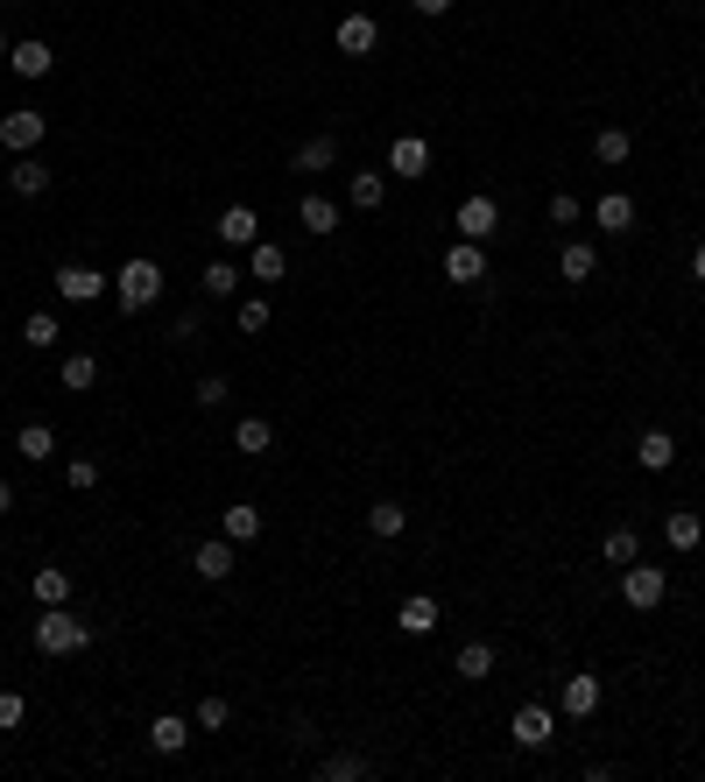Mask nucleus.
Instances as JSON below:
<instances>
[{"label": "nucleus", "mask_w": 705, "mask_h": 782, "mask_svg": "<svg viewBox=\"0 0 705 782\" xmlns=\"http://www.w3.org/2000/svg\"><path fill=\"white\" fill-rule=\"evenodd\" d=\"M409 8L424 14V22H437V14H452V8H459V0H409Z\"/></svg>", "instance_id": "obj_45"}, {"label": "nucleus", "mask_w": 705, "mask_h": 782, "mask_svg": "<svg viewBox=\"0 0 705 782\" xmlns=\"http://www.w3.org/2000/svg\"><path fill=\"white\" fill-rule=\"evenodd\" d=\"M593 226L600 233H635V198H628V190H606L593 205Z\"/></svg>", "instance_id": "obj_19"}, {"label": "nucleus", "mask_w": 705, "mask_h": 782, "mask_svg": "<svg viewBox=\"0 0 705 782\" xmlns=\"http://www.w3.org/2000/svg\"><path fill=\"white\" fill-rule=\"evenodd\" d=\"M226 719H234V705H226V698H205V705H198V719H190V727H198V733H219Z\"/></svg>", "instance_id": "obj_41"}, {"label": "nucleus", "mask_w": 705, "mask_h": 782, "mask_svg": "<svg viewBox=\"0 0 705 782\" xmlns=\"http://www.w3.org/2000/svg\"><path fill=\"white\" fill-rule=\"evenodd\" d=\"M508 733H516V748H522V754H543L550 740H558V712L529 698V705H516V719H508Z\"/></svg>", "instance_id": "obj_4"}, {"label": "nucleus", "mask_w": 705, "mask_h": 782, "mask_svg": "<svg viewBox=\"0 0 705 782\" xmlns=\"http://www.w3.org/2000/svg\"><path fill=\"white\" fill-rule=\"evenodd\" d=\"M113 303H121L127 317H135V311H148V303H163V269H156L148 254L121 261V275H113Z\"/></svg>", "instance_id": "obj_1"}, {"label": "nucleus", "mask_w": 705, "mask_h": 782, "mask_svg": "<svg viewBox=\"0 0 705 782\" xmlns=\"http://www.w3.org/2000/svg\"><path fill=\"white\" fill-rule=\"evenodd\" d=\"M445 282H487L480 240H452V247H445Z\"/></svg>", "instance_id": "obj_16"}, {"label": "nucleus", "mask_w": 705, "mask_h": 782, "mask_svg": "<svg viewBox=\"0 0 705 782\" xmlns=\"http://www.w3.org/2000/svg\"><path fill=\"white\" fill-rule=\"evenodd\" d=\"M8 64H14V79H50L56 50L43 43V35H22V43H8Z\"/></svg>", "instance_id": "obj_13"}, {"label": "nucleus", "mask_w": 705, "mask_h": 782, "mask_svg": "<svg viewBox=\"0 0 705 782\" xmlns=\"http://www.w3.org/2000/svg\"><path fill=\"white\" fill-rule=\"evenodd\" d=\"M56 338H64V324H56L50 311H29V317H22V346H29V353H50Z\"/></svg>", "instance_id": "obj_36"}, {"label": "nucleus", "mask_w": 705, "mask_h": 782, "mask_svg": "<svg viewBox=\"0 0 705 782\" xmlns=\"http://www.w3.org/2000/svg\"><path fill=\"white\" fill-rule=\"evenodd\" d=\"M692 282H705V240L692 247Z\"/></svg>", "instance_id": "obj_46"}, {"label": "nucleus", "mask_w": 705, "mask_h": 782, "mask_svg": "<svg viewBox=\"0 0 705 782\" xmlns=\"http://www.w3.org/2000/svg\"><path fill=\"white\" fill-rule=\"evenodd\" d=\"M219 536H234V543H255V536H261V508H255V501H234V508L219 514Z\"/></svg>", "instance_id": "obj_30"}, {"label": "nucleus", "mask_w": 705, "mask_h": 782, "mask_svg": "<svg viewBox=\"0 0 705 782\" xmlns=\"http://www.w3.org/2000/svg\"><path fill=\"white\" fill-rule=\"evenodd\" d=\"M367 529H374L381 543L409 536V508H403V501H374V508H367Z\"/></svg>", "instance_id": "obj_29"}, {"label": "nucleus", "mask_w": 705, "mask_h": 782, "mask_svg": "<svg viewBox=\"0 0 705 782\" xmlns=\"http://www.w3.org/2000/svg\"><path fill=\"white\" fill-rule=\"evenodd\" d=\"M85 642H92V627L71 614V606H43V621H35V648H43V656H79Z\"/></svg>", "instance_id": "obj_2"}, {"label": "nucleus", "mask_w": 705, "mask_h": 782, "mask_svg": "<svg viewBox=\"0 0 705 782\" xmlns=\"http://www.w3.org/2000/svg\"><path fill=\"white\" fill-rule=\"evenodd\" d=\"M381 198H388V169H353V184H346L353 212H381Z\"/></svg>", "instance_id": "obj_18"}, {"label": "nucleus", "mask_w": 705, "mask_h": 782, "mask_svg": "<svg viewBox=\"0 0 705 782\" xmlns=\"http://www.w3.org/2000/svg\"><path fill=\"white\" fill-rule=\"evenodd\" d=\"M269 317H276V311H269V296H240V332H247V338L269 332Z\"/></svg>", "instance_id": "obj_38"}, {"label": "nucleus", "mask_w": 705, "mask_h": 782, "mask_svg": "<svg viewBox=\"0 0 705 782\" xmlns=\"http://www.w3.org/2000/svg\"><path fill=\"white\" fill-rule=\"evenodd\" d=\"M269 445H276V424H269V416H240V424H234V451H247V459H261Z\"/></svg>", "instance_id": "obj_27"}, {"label": "nucleus", "mask_w": 705, "mask_h": 782, "mask_svg": "<svg viewBox=\"0 0 705 782\" xmlns=\"http://www.w3.org/2000/svg\"><path fill=\"white\" fill-rule=\"evenodd\" d=\"M240 282H247V275H240V261H234V254H219L212 269L198 275V290H205V296H240Z\"/></svg>", "instance_id": "obj_33"}, {"label": "nucleus", "mask_w": 705, "mask_h": 782, "mask_svg": "<svg viewBox=\"0 0 705 782\" xmlns=\"http://www.w3.org/2000/svg\"><path fill=\"white\" fill-rule=\"evenodd\" d=\"M452 670H459L466 684H487L494 677V642H466L459 656H452Z\"/></svg>", "instance_id": "obj_34"}, {"label": "nucleus", "mask_w": 705, "mask_h": 782, "mask_svg": "<svg viewBox=\"0 0 705 782\" xmlns=\"http://www.w3.org/2000/svg\"><path fill=\"white\" fill-rule=\"evenodd\" d=\"M600 557L614 564V571H621V564H635V557H642V536H635V522H614V529H606Z\"/></svg>", "instance_id": "obj_31"}, {"label": "nucleus", "mask_w": 705, "mask_h": 782, "mask_svg": "<svg viewBox=\"0 0 705 782\" xmlns=\"http://www.w3.org/2000/svg\"><path fill=\"white\" fill-rule=\"evenodd\" d=\"M29 593H35V606H71V571L64 564H43L29 578Z\"/></svg>", "instance_id": "obj_24"}, {"label": "nucleus", "mask_w": 705, "mask_h": 782, "mask_svg": "<svg viewBox=\"0 0 705 782\" xmlns=\"http://www.w3.org/2000/svg\"><path fill=\"white\" fill-rule=\"evenodd\" d=\"M339 219H346V205H339V198H318V190H311V198H297V226L311 240H332Z\"/></svg>", "instance_id": "obj_9"}, {"label": "nucleus", "mask_w": 705, "mask_h": 782, "mask_svg": "<svg viewBox=\"0 0 705 782\" xmlns=\"http://www.w3.org/2000/svg\"><path fill=\"white\" fill-rule=\"evenodd\" d=\"M8 190H14V198H43V190H50V163L43 156H14Z\"/></svg>", "instance_id": "obj_22"}, {"label": "nucleus", "mask_w": 705, "mask_h": 782, "mask_svg": "<svg viewBox=\"0 0 705 782\" xmlns=\"http://www.w3.org/2000/svg\"><path fill=\"white\" fill-rule=\"evenodd\" d=\"M558 275H564V282H593V275H600V254H593L585 240H564V247H558Z\"/></svg>", "instance_id": "obj_23"}, {"label": "nucleus", "mask_w": 705, "mask_h": 782, "mask_svg": "<svg viewBox=\"0 0 705 782\" xmlns=\"http://www.w3.org/2000/svg\"><path fill=\"white\" fill-rule=\"evenodd\" d=\"M0 64H8V35H0Z\"/></svg>", "instance_id": "obj_48"}, {"label": "nucleus", "mask_w": 705, "mask_h": 782, "mask_svg": "<svg viewBox=\"0 0 705 782\" xmlns=\"http://www.w3.org/2000/svg\"><path fill=\"white\" fill-rule=\"evenodd\" d=\"M290 275V254H282L276 240H255L247 247V282H282Z\"/></svg>", "instance_id": "obj_20"}, {"label": "nucleus", "mask_w": 705, "mask_h": 782, "mask_svg": "<svg viewBox=\"0 0 705 782\" xmlns=\"http://www.w3.org/2000/svg\"><path fill=\"white\" fill-rule=\"evenodd\" d=\"M64 487L71 493H92V487H100V459H71L64 466Z\"/></svg>", "instance_id": "obj_40"}, {"label": "nucleus", "mask_w": 705, "mask_h": 782, "mask_svg": "<svg viewBox=\"0 0 705 782\" xmlns=\"http://www.w3.org/2000/svg\"><path fill=\"white\" fill-rule=\"evenodd\" d=\"M388 177H403V184L431 177V142L424 135H395L388 142Z\"/></svg>", "instance_id": "obj_8"}, {"label": "nucleus", "mask_w": 705, "mask_h": 782, "mask_svg": "<svg viewBox=\"0 0 705 782\" xmlns=\"http://www.w3.org/2000/svg\"><path fill=\"white\" fill-rule=\"evenodd\" d=\"M663 543H671L677 557H692V550L705 543V522H698V508H671V514H663Z\"/></svg>", "instance_id": "obj_15"}, {"label": "nucleus", "mask_w": 705, "mask_h": 782, "mask_svg": "<svg viewBox=\"0 0 705 782\" xmlns=\"http://www.w3.org/2000/svg\"><path fill=\"white\" fill-rule=\"evenodd\" d=\"M635 459H642V472H671L677 466V437L671 430H642L635 437Z\"/></svg>", "instance_id": "obj_21"}, {"label": "nucleus", "mask_w": 705, "mask_h": 782, "mask_svg": "<svg viewBox=\"0 0 705 782\" xmlns=\"http://www.w3.org/2000/svg\"><path fill=\"white\" fill-rule=\"evenodd\" d=\"M494 226H501V205H494L487 190H466L459 198V240H487Z\"/></svg>", "instance_id": "obj_11"}, {"label": "nucleus", "mask_w": 705, "mask_h": 782, "mask_svg": "<svg viewBox=\"0 0 705 782\" xmlns=\"http://www.w3.org/2000/svg\"><path fill=\"white\" fill-rule=\"evenodd\" d=\"M106 290H113V275H100L92 261H64V269H56V296L64 303H100Z\"/></svg>", "instance_id": "obj_7"}, {"label": "nucleus", "mask_w": 705, "mask_h": 782, "mask_svg": "<svg viewBox=\"0 0 705 782\" xmlns=\"http://www.w3.org/2000/svg\"><path fill=\"white\" fill-rule=\"evenodd\" d=\"M43 135H50V121H43L35 106L0 113V148H8V156H35V148H43Z\"/></svg>", "instance_id": "obj_5"}, {"label": "nucleus", "mask_w": 705, "mask_h": 782, "mask_svg": "<svg viewBox=\"0 0 705 782\" xmlns=\"http://www.w3.org/2000/svg\"><path fill=\"white\" fill-rule=\"evenodd\" d=\"M212 233H219V247H255L261 240V212H255V205H226Z\"/></svg>", "instance_id": "obj_14"}, {"label": "nucleus", "mask_w": 705, "mask_h": 782, "mask_svg": "<svg viewBox=\"0 0 705 782\" xmlns=\"http://www.w3.org/2000/svg\"><path fill=\"white\" fill-rule=\"evenodd\" d=\"M621 599L628 606H635V614H656V606L663 599H671V571H663V564H621Z\"/></svg>", "instance_id": "obj_3"}, {"label": "nucleus", "mask_w": 705, "mask_h": 782, "mask_svg": "<svg viewBox=\"0 0 705 782\" xmlns=\"http://www.w3.org/2000/svg\"><path fill=\"white\" fill-rule=\"evenodd\" d=\"M205 332V311H198V303H190V311L177 317V324H169V338H198Z\"/></svg>", "instance_id": "obj_44"}, {"label": "nucleus", "mask_w": 705, "mask_h": 782, "mask_svg": "<svg viewBox=\"0 0 705 782\" xmlns=\"http://www.w3.org/2000/svg\"><path fill=\"white\" fill-rule=\"evenodd\" d=\"M297 169L303 177H325V169H339V135H311L297 148Z\"/></svg>", "instance_id": "obj_25"}, {"label": "nucleus", "mask_w": 705, "mask_h": 782, "mask_svg": "<svg viewBox=\"0 0 705 782\" xmlns=\"http://www.w3.org/2000/svg\"><path fill=\"white\" fill-rule=\"evenodd\" d=\"M550 226H579V198H571V190L550 198Z\"/></svg>", "instance_id": "obj_43"}, {"label": "nucleus", "mask_w": 705, "mask_h": 782, "mask_svg": "<svg viewBox=\"0 0 705 782\" xmlns=\"http://www.w3.org/2000/svg\"><path fill=\"white\" fill-rule=\"evenodd\" d=\"M593 156H600L606 169H621L628 156H635V135H628V127H600V135H593Z\"/></svg>", "instance_id": "obj_35"}, {"label": "nucleus", "mask_w": 705, "mask_h": 782, "mask_svg": "<svg viewBox=\"0 0 705 782\" xmlns=\"http://www.w3.org/2000/svg\"><path fill=\"white\" fill-rule=\"evenodd\" d=\"M56 380H64V395H85V388H100V359H92V353H64V367H56Z\"/></svg>", "instance_id": "obj_28"}, {"label": "nucleus", "mask_w": 705, "mask_h": 782, "mask_svg": "<svg viewBox=\"0 0 705 782\" xmlns=\"http://www.w3.org/2000/svg\"><path fill=\"white\" fill-rule=\"evenodd\" d=\"M558 712H564V719H593V712H600V677H593V670L564 677V684H558Z\"/></svg>", "instance_id": "obj_10"}, {"label": "nucleus", "mask_w": 705, "mask_h": 782, "mask_svg": "<svg viewBox=\"0 0 705 782\" xmlns=\"http://www.w3.org/2000/svg\"><path fill=\"white\" fill-rule=\"evenodd\" d=\"M0 514H14V487H8V472H0Z\"/></svg>", "instance_id": "obj_47"}, {"label": "nucleus", "mask_w": 705, "mask_h": 782, "mask_svg": "<svg viewBox=\"0 0 705 782\" xmlns=\"http://www.w3.org/2000/svg\"><path fill=\"white\" fill-rule=\"evenodd\" d=\"M22 719H29V698L22 691H0V733H14Z\"/></svg>", "instance_id": "obj_42"}, {"label": "nucleus", "mask_w": 705, "mask_h": 782, "mask_svg": "<svg viewBox=\"0 0 705 782\" xmlns=\"http://www.w3.org/2000/svg\"><path fill=\"white\" fill-rule=\"evenodd\" d=\"M332 43L346 50V56H374V50H381V22H374V14H360V8H353L346 22L332 29Z\"/></svg>", "instance_id": "obj_12"}, {"label": "nucleus", "mask_w": 705, "mask_h": 782, "mask_svg": "<svg viewBox=\"0 0 705 782\" xmlns=\"http://www.w3.org/2000/svg\"><path fill=\"white\" fill-rule=\"evenodd\" d=\"M318 775H332V782H360V775H374V769H367V754H332Z\"/></svg>", "instance_id": "obj_39"}, {"label": "nucleus", "mask_w": 705, "mask_h": 782, "mask_svg": "<svg viewBox=\"0 0 705 782\" xmlns=\"http://www.w3.org/2000/svg\"><path fill=\"white\" fill-rule=\"evenodd\" d=\"M437 621H445V614H437V599H431V593H409L403 606H395V627H403V635H416V642L437 635Z\"/></svg>", "instance_id": "obj_17"}, {"label": "nucleus", "mask_w": 705, "mask_h": 782, "mask_svg": "<svg viewBox=\"0 0 705 782\" xmlns=\"http://www.w3.org/2000/svg\"><path fill=\"white\" fill-rule=\"evenodd\" d=\"M190 403H198V409H226V403H234V380H226V374H205L198 388H190Z\"/></svg>", "instance_id": "obj_37"}, {"label": "nucleus", "mask_w": 705, "mask_h": 782, "mask_svg": "<svg viewBox=\"0 0 705 782\" xmlns=\"http://www.w3.org/2000/svg\"><path fill=\"white\" fill-rule=\"evenodd\" d=\"M190 571H198L205 585H226V578L240 571V543H234V536H205L198 550H190Z\"/></svg>", "instance_id": "obj_6"}, {"label": "nucleus", "mask_w": 705, "mask_h": 782, "mask_svg": "<svg viewBox=\"0 0 705 782\" xmlns=\"http://www.w3.org/2000/svg\"><path fill=\"white\" fill-rule=\"evenodd\" d=\"M184 740H190L184 712H163V719H148V748H156V754H184Z\"/></svg>", "instance_id": "obj_32"}, {"label": "nucleus", "mask_w": 705, "mask_h": 782, "mask_svg": "<svg viewBox=\"0 0 705 782\" xmlns=\"http://www.w3.org/2000/svg\"><path fill=\"white\" fill-rule=\"evenodd\" d=\"M14 451H22L29 466H50L56 459V430L50 424H22V430H14Z\"/></svg>", "instance_id": "obj_26"}]
</instances>
